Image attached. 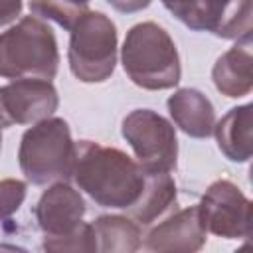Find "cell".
Wrapping results in <instances>:
<instances>
[{
  "label": "cell",
  "mask_w": 253,
  "mask_h": 253,
  "mask_svg": "<svg viewBox=\"0 0 253 253\" xmlns=\"http://www.w3.org/2000/svg\"><path fill=\"white\" fill-rule=\"evenodd\" d=\"M71 178L93 202L103 208H130L142 188L144 170L123 150L99 142H75Z\"/></svg>",
  "instance_id": "1"
},
{
  "label": "cell",
  "mask_w": 253,
  "mask_h": 253,
  "mask_svg": "<svg viewBox=\"0 0 253 253\" xmlns=\"http://www.w3.org/2000/svg\"><path fill=\"white\" fill-rule=\"evenodd\" d=\"M123 67L142 89H170L180 81V57L168 32L154 22L130 28L123 43Z\"/></svg>",
  "instance_id": "2"
},
{
  "label": "cell",
  "mask_w": 253,
  "mask_h": 253,
  "mask_svg": "<svg viewBox=\"0 0 253 253\" xmlns=\"http://www.w3.org/2000/svg\"><path fill=\"white\" fill-rule=\"evenodd\" d=\"M59 53L55 36L36 16H24L16 26L0 34V77L53 79Z\"/></svg>",
  "instance_id": "3"
},
{
  "label": "cell",
  "mask_w": 253,
  "mask_h": 253,
  "mask_svg": "<svg viewBox=\"0 0 253 253\" xmlns=\"http://www.w3.org/2000/svg\"><path fill=\"white\" fill-rule=\"evenodd\" d=\"M18 160L24 176L32 184L67 180L73 174L75 142L63 119H43L22 136Z\"/></svg>",
  "instance_id": "4"
},
{
  "label": "cell",
  "mask_w": 253,
  "mask_h": 253,
  "mask_svg": "<svg viewBox=\"0 0 253 253\" xmlns=\"http://www.w3.org/2000/svg\"><path fill=\"white\" fill-rule=\"evenodd\" d=\"M69 67L79 81L101 83L117 63V28L103 12H85L73 24Z\"/></svg>",
  "instance_id": "5"
},
{
  "label": "cell",
  "mask_w": 253,
  "mask_h": 253,
  "mask_svg": "<svg viewBox=\"0 0 253 253\" xmlns=\"http://www.w3.org/2000/svg\"><path fill=\"white\" fill-rule=\"evenodd\" d=\"M123 136L144 170L172 172L176 168L178 140L174 126L154 111H132L123 121Z\"/></svg>",
  "instance_id": "6"
},
{
  "label": "cell",
  "mask_w": 253,
  "mask_h": 253,
  "mask_svg": "<svg viewBox=\"0 0 253 253\" xmlns=\"http://www.w3.org/2000/svg\"><path fill=\"white\" fill-rule=\"evenodd\" d=\"M188 28L219 38L251 34V0H162Z\"/></svg>",
  "instance_id": "7"
},
{
  "label": "cell",
  "mask_w": 253,
  "mask_h": 253,
  "mask_svg": "<svg viewBox=\"0 0 253 253\" xmlns=\"http://www.w3.org/2000/svg\"><path fill=\"white\" fill-rule=\"evenodd\" d=\"M200 219L206 231L239 239L251 235V202L227 180L213 182L198 204Z\"/></svg>",
  "instance_id": "8"
},
{
  "label": "cell",
  "mask_w": 253,
  "mask_h": 253,
  "mask_svg": "<svg viewBox=\"0 0 253 253\" xmlns=\"http://www.w3.org/2000/svg\"><path fill=\"white\" fill-rule=\"evenodd\" d=\"M57 91L49 79H12L0 87V128L40 123L57 109Z\"/></svg>",
  "instance_id": "9"
},
{
  "label": "cell",
  "mask_w": 253,
  "mask_h": 253,
  "mask_svg": "<svg viewBox=\"0 0 253 253\" xmlns=\"http://www.w3.org/2000/svg\"><path fill=\"white\" fill-rule=\"evenodd\" d=\"M83 213L85 202L81 194L63 182L53 184L36 206L38 225L45 233L43 239H55L71 233L81 225Z\"/></svg>",
  "instance_id": "10"
},
{
  "label": "cell",
  "mask_w": 253,
  "mask_h": 253,
  "mask_svg": "<svg viewBox=\"0 0 253 253\" xmlns=\"http://www.w3.org/2000/svg\"><path fill=\"white\" fill-rule=\"evenodd\" d=\"M198 206L178 210L158 223L144 239L148 251H198L206 241Z\"/></svg>",
  "instance_id": "11"
},
{
  "label": "cell",
  "mask_w": 253,
  "mask_h": 253,
  "mask_svg": "<svg viewBox=\"0 0 253 253\" xmlns=\"http://www.w3.org/2000/svg\"><path fill=\"white\" fill-rule=\"evenodd\" d=\"M213 83L227 97H243L253 85L251 34L243 36L229 51H225L213 67Z\"/></svg>",
  "instance_id": "12"
},
{
  "label": "cell",
  "mask_w": 253,
  "mask_h": 253,
  "mask_svg": "<svg viewBox=\"0 0 253 253\" xmlns=\"http://www.w3.org/2000/svg\"><path fill=\"white\" fill-rule=\"evenodd\" d=\"M168 109L174 123L194 138H208L215 126L211 103L196 89H180L168 99Z\"/></svg>",
  "instance_id": "13"
},
{
  "label": "cell",
  "mask_w": 253,
  "mask_h": 253,
  "mask_svg": "<svg viewBox=\"0 0 253 253\" xmlns=\"http://www.w3.org/2000/svg\"><path fill=\"white\" fill-rule=\"evenodd\" d=\"M174 202H176V184L170 172L144 170V188L138 200L128 208V213L138 225H150L166 210H170Z\"/></svg>",
  "instance_id": "14"
},
{
  "label": "cell",
  "mask_w": 253,
  "mask_h": 253,
  "mask_svg": "<svg viewBox=\"0 0 253 253\" xmlns=\"http://www.w3.org/2000/svg\"><path fill=\"white\" fill-rule=\"evenodd\" d=\"M219 150L233 162H245L251 156V107L231 109L215 126Z\"/></svg>",
  "instance_id": "15"
},
{
  "label": "cell",
  "mask_w": 253,
  "mask_h": 253,
  "mask_svg": "<svg viewBox=\"0 0 253 253\" xmlns=\"http://www.w3.org/2000/svg\"><path fill=\"white\" fill-rule=\"evenodd\" d=\"M93 233L99 251L130 253L140 247V225L123 215H103L93 223Z\"/></svg>",
  "instance_id": "16"
},
{
  "label": "cell",
  "mask_w": 253,
  "mask_h": 253,
  "mask_svg": "<svg viewBox=\"0 0 253 253\" xmlns=\"http://www.w3.org/2000/svg\"><path fill=\"white\" fill-rule=\"evenodd\" d=\"M91 0H30V10L57 26L71 30L81 14L87 12Z\"/></svg>",
  "instance_id": "17"
},
{
  "label": "cell",
  "mask_w": 253,
  "mask_h": 253,
  "mask_svg": "<svg viewBox=\"0 0 253 253\" xmlns=\"http://www.w3.org/2000/svg\"><path fill=\"white\" fill-rule=\"evenodd\" d=\"M43 249L47 251H97V239L91 223H83L71 233L55 239H43Z\"/></svg>",
  "instance_id": "18"
},
{
  "label": "cell",
  "mask_w": 253,
  "mask_h": 253,
  "mask_svg": "<svg viewBox=\"0 0 253 253\" xmlns=\"http://www.w3.org/2000/svg\"><path fill=\"white\" fill-rule=\"evenodd\" d=\"M26 198V184L22 180H2L0 182V221L10 217Z\"/></svg>",
  "instance_id": "19"
},
{
  "label": "cell",
  "mask_w": 253,
  "mask_h": 253,
  "mask_svg": "<svg viewBox=\"0 0 253 253\" xmlns=\"http://www.w3.org/2000/svg\"><path fill=\"white\" fill-rule=\"evenodd\" d=\"M22 10V0H0V26L10 24L20 16Z\"/></svg>",
  "instance_id": "20"
},
{
  "label": "cell",
  "mask_w": 253,
  "mask_h": 253,
  "mask_svg": "<svg viewBox=\"0 0 253 253\" xmlns=\"http://www.w3.org/2000/svg\"><path fill=\"white\" fill-rule=\"evenodd\" d=\"M115 10L130 14V12H138L142 8H146L150 4V0H107Z\"/></svg>",
  "instance_id": "21"
},
{
  "label": "cell",
  "mask_w": 253,
  "mask_h": 253,
  "mask_svg": "<svg viewBox=\"0 0 253 253\" xmlns=\"http://www.w3.org/2000/svg\"><path fill=\"white\" fill-rule=\"evenodd\" d=\"M0 148H2V132H0Z\"/></svg>",
  "instance_id": "22"
}]
</instances>
